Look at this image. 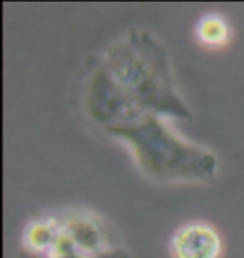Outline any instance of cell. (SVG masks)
I'll return each instance as SVG.
<instances>
[{
	"label": "cell",
	"instance_id": "cell-1",
	"mask_svg": "<svg viewBox=\"0 0 244 258\" xmlns=\"http://www.w3.org/2000/svg\"><path fill=\"white\" fill-rule=\"evenodd\" d=\"M97 66L119 94L139 109L160 117H191L176 89L168 50L149 30H129L104 50Z\"/></svg>",
	"mask_w": 244,
	"mask_h": 258
},
{
	"label": "cell",
	"instance_id": "cell-2",
	"mask_svg": "<svg viewBox=\"0 0 244 258\" xmlns=\"http://www.w3.org/2000/svg\"><path fill=\"white\" fill-rule=\"evenodd\" d=\"M106 134L126 143L142 173L157 181L202 183L216 178L214 153L179 138L152 112H142Z\"/></svg>",
	"mask_w": 244,
	"mask_h": 258
},
{
	"label": "cell",
	"instance_id": "cell-3",
	"mask_svg": "<svg viewBox=\"0 0 244 258\" xmlns=\"http://www.w3.org/2000/svg\"><path fill=\"white\" fill-rule=\"evenodd\" d=\"M47 258H127V253L112 240L102 220L74 211L62 218L55 216Z\"/></svg>",
	"mask_w": 244,
	"mask_h": 258
},
{
	"label": "cell",
	"instance_id": "cell-4",
	"mask_svg": "<svg viewBox=\"0 0 244 258\" xmlns=\"http://www.w3.org/2000/svg\"><path fill=\"white\" fill-rule=\"evenodd\" d=\"M222 240L214 226L204 221L186 223L171 240L173 258H221Z\"/></svg>",
	"mask_w": 244,
	"mask_h": 258
},
{
	"label": "cell",
	"instance_id": "cell-5",
	"mask_svg": "<svg viewBox=\"0 0 244 258\" xmlns=\"http://www.w3.org/2000/svg\"><path fill=\"white\" fill-rule=\"evenodd\" d=\"M55 235V216L35 218L27 225L24 233L22 246L27 250L29 256L47 255Z\"/></svg>",
	"mask_w": 244,
	"mask_h": 258
},
{
	"label": "cell",
	"instance_id": "cell-6",
	"mask_svg": "<svg viewBox=\"0 0 244 258\" xmlns=\"http://www.w3.org/2000/svg\"><path fill=\"white\" fill-rule=\"evenodd\" d=\"M196 35L206 47H222L229 40V25L219 15H206L197 22Z\"/></svg>",
	"mask_w": 244,
	"mask_h": 258
}]
</instances>
